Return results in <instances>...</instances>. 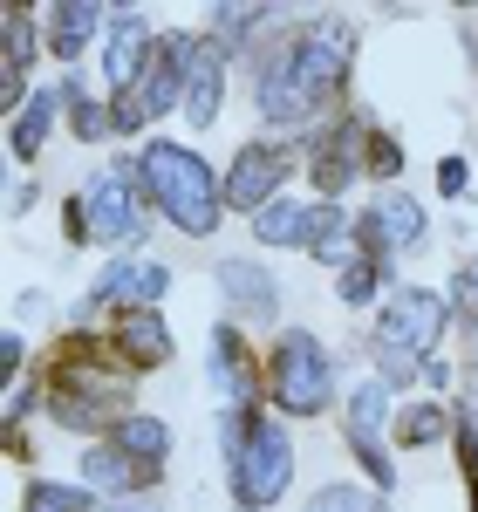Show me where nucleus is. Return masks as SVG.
Here are the masks:
<instances>
[{"label": "nucleus", "mask_w": 478, "mask_h": 512, "mask_svg": "<svg viewBox=\"0 0 478 512\" xmlns=\"http://www.w3.org/2000/svg\"><path fill=\"white\" fill-rule=\"evenodd\" d=\"M178 287V267L158 260V253H117L103 260L96 280H89V301L103 315H123V308H164V294Z\"/></svg>", "instance_id": "ddd939ff"}, {"label": "nucleus", "mask_w": 478, "mask_h": 512, "mask_svg": "<svg viewBox=\"0 0 478 512\" xmlns=\"http://www.w3.org/2000/svg\"><path fill=\"white\" fill-rule=\"evenodd\" d=\"M41 48H48V35H41V7H28V0H7L0 7V117L14 123L21 110H28V96H35V62Z\"/></svg>", "instance_id": "f8f14e48"}, {"label": "nucleus", "mask_w": 478, "mask_h": 512, "mask_svg": "<svg viewBox=\"0 0 478 512\" xmlns=\"http://www.w3.org/2000/svg\"><path fill=\"white\" fill-rule=\"evenodd\" d=\"M369 130L376 123L362 117V110H335L328 123H315L308 137H301V171H308V185L315 198H342L369 185Z\"/></svg>", "instance_id": "0eeeda50"}, {"label": "nucleus", "mask_w": 478, "mask_h": 512, "mask_svg": "<svg viewBox=\"0 0 478 512\" xmlns=\"http://www.w3.org/2000/svg\"><path fill=\"white\" fill-rule=\"evenodd\" d=\"M212 280H219V294H226V321H280V280L253 260V253H226L219 267H212Z\"/></svg>", "instance_id": "a211bd4d"}, {"label": "nucleus", "mask_w": 478, "mask_h": 512, "mask_svg": "<svg viewBox=\"0 0 478 512\" xmlns=\"http://www.w3.org/2000/svg\"><path fill=\"white\" fill-rule=\"evenodd\" d=\"M451 458H458V478H465V512H478V410H472V403H458Z\"/></svg>", "instance_id": "7c9ffc66"}, {"label": "nucleus", "mask_w": 478, "mask_h": 512, "mask_svg": "<svg viewBox=\"0 0 478 512\" xmlns=\"http://www.w3.org/2000/svg\"><path fill=\"white\" fill-rule=\"evenodd\" d=\"M205 390H212V410L267 403V355L253 349V335L239 321H212L205 328Z\"/></svg>", "instance_id": "6e6552de"}, {"label": "nucleus", "mask_w": 478, "mask_h": 512, "mask_svg": "<svg viewBox=\"0 0 478 512\" xmlns=\"http://www.w3.org/2000/svg\"><path fill=\"white\" fill-rule=\"evenodd\" d=\"M110 355H117L137 383L171 369L178 362V335H171L164 308H123V315H110Z\"/></svg>", "instance_id": "2eb2a0df"}, {"label": "nucleus", "mask_w": 478, "mask_h": 512, "mask_svg": "<svg viewBox=\"0 0 478 512\" xmlns=\"http://www.w3.org/2000/svg\"><path fill=\"white\" fill-rule=\"evenodd\" d=\"M342 362L308 321H280L267 335V410L280 424H321L342 410Z\"/></svg>", "instance_id": "39448f33"}, {"label": "nucleus", "mask_w": 478, "mask_h": 512, "mask_svg": "<svg viewBox=\"0 0 478 512\" xmlns=\"http://www.w3.org/2000/svg\"><path fill=\"white\" fill-rule=\"evenodd\" d=\"M62 96H69V137H76V144H89V151H96V144H117L110 96L82 76V69H69V76H62Z\"/></svg>", "instance_id": "5701e85b"}, {"label": "nucleus", "mask_w": 478, "mask_h": 512, "mask_svg": "<svg viewBox=\"0 0 478 512\" xmlns=\"http://www.w3.org/2000/svg\"><path fill=\"white\" fill-rule=\"evenodd\" d=\"M21 512H103V499L82 485V478H28L21 485Z\"/></svg>", "instance_id": "bb28decb"}, {"label": "nucleus", "mask_w": 478, "mask_h": 512, "mask_svg": "<svg viewBox=\"0 0 478 512\" xmlns=\"http://www.w3.org/2000/svg\"><path fill=\"white\" fill-rule=\"evenodd\" d=\"M110 444H123L137 465L164 472V465H171V451H178V431H171V417H158V410H130L117 431H110Z\"/></svg>", "instance_id": "393cba45"}, {"label": "nucleus", "mask_w": 478, "mask_h": 512, "mask_svg": "<svg viewBox=\"0 0 478 512\" xmlns=\"http://www.w3.org/2000/svg\"><path fill=\"white\" fill-rule=\"evenodd\" d=\"M21 369H28V335L7 321V328H0V383H7V390H14V383H28Z\"/></svg>", "instance_id": "473e14b6"}, {"label": "nucleus", "mask_w": 478, "mask_h": 512, "mask_svg": "<svg viewBox=\"0 0 478 512\" xmlns=\"http://www.w3.org/2000/svg\"><path fill=\"white\" fill-rule=\"evenodd\" d=\"M397 287H403V280H397L390 260H362V253H356V267H342V274H335V301H342L349 315H362V308H383Z\"/></svg>", "instance_id": "a878e982"}, {"label": "nucleus", "mask_w": 478, "mask_h": 512, "mask_svg": "<svg viewBox=\"0 0 478 512\" xmlns=\"http://www.w3.org/2000/svg\"><path fill=\"white\" fill-rule=\"evenodd\" d=\"M356 21L349 14H301L280 7L267 41L246 55V82H253V110H260V137H287V130H315L335 110H349V82H356Z\"/></svg>", "instance_id": "f257e3e1"}, {"label": "nucleus", "mask_w": 478, "mask_h": 512, "mask_svg": "<svg viewBox=\"0 0 478 512\" xmlns=\"http://www.w3.org/2000/svg\"><path fill=\"white\" fill-rule=\"evenodd\" d=\"M219 472L239 512H274L294 492V437L267 403L219 410Z\"/></svg>", "instance_id": "20e7f679"}, {"label": "nucleus", "mask_w": 478, "mask_h": 512, "mask_svg": "<svg viewBox=\"0 0 478 512\" xmlns=\"http://www.w3.org/2000/svg\"><path fill=\"white\" fill-rule=\"evenodd\" d=\"M451 301L444 287H424V280H403L397 294L376 308V328H369V376H383L390 390H417L424 369L444 355V335H451Z\"/></svg>", "instance_id": "7ed1b4c3"}, {"label": "nucleus", "mask_w": 478, "mask_h": 512, "mask_svg": "<svg viewBox=\"0 0 478 512\" xmlns=\"http://www.w3.org/2000/svg\"><path fill=\"white\" fill-rule=\"evenodd\" d=\"M294 171H301V144H287V137H246L233 151V164H226V212L260 219L274 198H287Z\"/></svg>", "instance_id": "1a4fd4ad"}, {"label": "nucleus", "mask_w": 478, "mask_h": 512, "mask_svg": "<svg viewBox=\"0 0 478 512\" xmlns=\"http://www.w3.org/2000/svg\"><path fill=\"white\" fill-rule=\"evenodd\" d=\"M444 301H451L458 335L472 342V335H478V260H458V267H451V280H444Z\"/></svg>", "instance_id": "c85d7f7f"}, {"label": "nucleus", "mask_w": 478, "mask_h": 512, "mask_svg": "<svg viewBox=\"0 0 478 512\" xmlns=\"http://www.w3.org/2000/svg\"><path fill=\"white\" fill-rule=\"evenodd\" d=\"M458 383H465V403L478 410V335L465 342V362H458Z\"/></svg>", "instance_id": "f704fd0d"}, {"label": "nucleus", "mask_w": 478, "mask_h": 512, "mask_svg": "<svg viewBox=\"0 0 478 512\" xmlns=\"http://www.w3.org/2000/svg\"><path fill=\"white\" fill-rule=\"evenodd\" d=\"M199 48H205V35H192V28H164L158 55H151V69H144V82L123 89V96H137V110H144L151 130H158L164 117L185 110V89H192V69H199Z\"/></svg>", "instance_id": "9b49d317"}, {"label": "nucleus", "mask_w": 478, "mask_h": 512, "mask_svg": "<svg viewBox=\"0 0 478 512\" xmlns=\"http://www.w3.org/2000/svg\"><path fill=\"white\" fill-rule=\"evenodd\" d=\"M424 239H431V205L417 192H403V185L376 192L356 212V253L362 260H390V267H397L403 253H417Z\"/></svg>", "instance_id": "9d476101"}, {"label": "nucleus", "mask_w": 478, "mask_h": 512, "mask_svg": "<svg viewBox=\"0 0 478 512\" xmlns=\"http://www.w3.org/2000/svg\"><path fill=\"white\" fill-rule=\"evenodd\" d=\"M41 35H48V55H55L62 76H69L89 48H103L110 7H103V0H55V7H41Z\"/></svg>", "instance_id": "f3484780"}, {"label": "nucleus", "mask_w": 478, "mask_h": 512, "mask_svg": "<svg viewBox=\"0 0 478 512\" xmlns=\"http://www.w3.org/2000/svg\"><path fill=\"white\" fill-rule=\"evenodd\" d=\"M246 233L267 253H308V239H315V198H274L260 219H246Z\"/></svg>", "instance_id": "412c9836"}, {"label": "nucleus", "mask_w": 478, "mask_h": 512, "mask_svg": "<svg viewBox=\"0 0 478 512\" xmlns=\"http://www.w3.org/2000/svg\"><path fill=\"white\" fill-rule=\"evenodd\" d=\"M96 55H103V96L137 89L144 69H151V55H158V21L144 7H110V35H103Z\"/></svg>", "instance_id": "4468645a"}, {"label": "nucleus", "mask_w": 478, "mask_h": 512, "mask_svg": "<svg viewBox=\"0 0 478 512\" xmlns=\"http://www.w3.org/2000/svg\"><path fill=\"white\" fill-rule=\"evenodd\" d=\"M451 437H458V403H438V396L403 403L397 424H390V444H397V451H438Z\"/></svg>", "instance_id": "4be33fe9"}, {"label": "nucleus", "mask_w": 478, "mask_h": 512, "mask_svg": "<svg viewBox=\"0 0 478 512\" xmlns=\"http://www.w3.org/2000/svg\"><path fill=\"white\" fill-rule=\"evenodd\" d=\"M55 130H69V96H62V82H41L35 96H28V110L7 123V158L28 171L55 144Z\"/></svg>", "instance_id": "aec40b11"}, {"label": "nucleus", "mask_w": 478, "mask_h": 512, "mask_svg": "<svg viewBox=\"0 0 478 512\" xmlns=\"http://www.w3.org/2000/svg\"><path fill=\"white\" fill-rule=\"evenodd\" d=\"M397 424V390L383 376H356L342 396V437H390Z\"/></svg>", "instance_id": "b1692460"}, {"label": "nucleus", "mask_w": 478, "mask_h": 512, "mask_svg": "<svg viewBox=\"0 0 478 512\" xmlns=\"http://www.w3.org/2000/svg\"><path fill=\"white\" fill-rule=\"evenodd\" d=\"M130 164H137L151 212L178 239H212L226 226V171H212V158L192 137H151L130 151Z\"/></svg>", "instance_id": "f03ea898"}, {"label": "nucleus", "mask_w": 478, "mask_h": 512, "mask_svg": "<svg viewBox=\"0 0 478 512\" xmlns=\"http://www.w3.org/2000/svg\"><path fill=\"white\" fill-rule=\"evenodd\" d=\"M472 192H478L472 158H458V151H451V158H438V198H444V205H458V198H472Z\"/></svg>", "instance_id": "2f4dec72"}, {"label": "nucleus", "mask_w": 478, "mask_h": 512, "mask_svg": "<svg viewBox=\"0 0 478 512\" xmlns=\"http://www.w3.org/2000/svg\"><path fill=\"white\" fill-rule=\"evenodd\" d=\"M82 212H89V233H96V246L103 253H130L137 239L151 233V198H144V185H137V164H130V151L110 164H96L89 178L76 185Z\"/></svg>", "instance_id": "423d86ee"}, {"label": "nucleus", "mask_w": 478, "mask_h": 512, "mask_svg": "<svg viewBox=\"0 0 478 512\" xmlns=\"http://www.w3.org/2000/svg\"><path fill=\"white\" fill-rule=\"evenodd\" d=\"M233 69H239V62H233V55H226V48H219L212 35H205L199 69H192V89H185V110H178L192 137H205L212 123L226 117V96H233Z\"/></svg>", "instance_id": "6ab92c4d"}, {"label": "nucleus", "mask_w": 478, "mask_h": 512, "mask_svg": "<svg viewBox=\"0 0 478 512\" xmlns=\"http://www.w3.org/2000/svg\"><path fill=\"white\" fill-rule=\"evenodd\" d=\"M103 512H158L151 499H123V506H103Z\"/></svg>", "instance_id": "e433bc0d"}, {"label": "nucleus", "mask_w": 478, "mask_h": 512, "mask_svg": "<svg viewBox=\"0 0 478 512\" xmlns=\"http://www.w3.org/2000/svg\"><path fill=\"white\" fill-rule=\"evenodd\" d=\"M41 308H48V294H35V287H28V294H14V315H41Z\"/></svg>", "instance_id": "c9c22d12"}, {"label": "nucleus", "mask_w": 478, "mask_h": 512, "mask_svg": "<svg viewBox=\"0 0 478 512\" xmlns=\"http://www.w3.org/2000/svg\"><path fill=\"white\" fill-rule=\"evenodd\" d=\"M82 485L103 499V506H123V499H158L164 472H151V465H137L123 444H110V437H96V444H82Z\"/></svg>", "instance_id": "dca6fc26"}, {"label": "nucleus", "mask_w": 478, "mask_h": 512, "mask_svg": "<svg viewBox=\"0 0 478 512\" xmlns=\"http://www.w3.org/2000/svg\"><path fill=\"white\" fill-rule=\"evenodd\" d=\"M35 205H41L35 178H14V185H7V212H14V219H21V212H35Z\"/></svg>", "instance_id": "72a5a7b5"}, {"label": "nucleus", "mask_w": 478, "mask_h": 512, "mask_svg": "<svg viewBox=\"0 0 478 512\" xmlns=\"http://www.w3.org/2000/svg\"><path fill=\"white\" fill-rule=\"evenodd\" d=\"M301 512H390V499L376 485H362V478H321L301 499Z\"/></svg>", "instance_id": "cd10ccee"}, {"label": "nucleus", "mask_w": 478, "mask_h": 512, "mask_svg": "<svg viewBox=\"0 0 478 512\" xmlns=\"http://www.w3.org/2000/svg\"><path fill=\"white\" fill-rule=\"evenodd\" d=\"M403 164H410L403 137L390 130V123H376V130H369V185H376V192H390V185L403 178Z\"/></svg>", "instance_id": "c756f323"}]
</instances>
